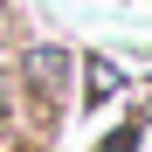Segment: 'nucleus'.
<instances>
[{
	"label": "nucleus",
	"mask_w": 152,
	"mask_h": 152,
	"mask_svg": "<svg viewBox=\"0 0 152 152\" xmlns=\"http://www.w3.org/2000/svg\"><path fill=\"white\" fill-rule=\"evenodd\" d=\"M7 76L21 90V104H56L69 111V90H76V48L56 35H21L7 48Z\"/></svg>",
	"instance_id": "nucleus-1"
},
{
	"label": "nucleus",
	"mask_w": 152,
	"mask_h": 152,
	"mask_svg": "<svg viewBox=\"0 0 152 152\" xmlns=\"http://www.w3.org/2000/svg\"><path fill=\"white\" fill-rule=\"evenodd\" d=\"M138 69L118 48H76V90H69V118H104L132 97Z\"/></svg>",
	"instance_id": "nucleus-2"
},
{
	"label": "nucleus",
	"mask_w": 152,
	"mask_h": 152,
	"mask_svg": "<svg viewBox=\"0 0 152 152\" xmlns=\"http://www.w3.org/2000/svg\"><path fill=\"white\" fill-rule=\"evenodd\" d=\"M145 145H152V138L138 132V124H124V118H111V124H104V132H97V138H90L83 152H145Z\"/></svg>",
	"instance_id": "nucleus-3"
},
{
	"label": "nucleus",
	"mask_w": 152,
	"mask_h": 152,
	"mask_svg": "<svg viewBox=\"0 0 152 152\" xmlns=\"http://www.w3.org/2000/svg\"><path fill=\"white\" fill-rule=\"evenodd\" d=\"M21 35H28V28H21V21H14V0H0V56H7V48H14Z\"/></svg>",
	"instance_id": "nucleus-4"
},
{
	"label": "nucleus",
	"mask_w": 152,
	"mask_h": 152,
	"mask_svg": "<svg viewBox=\"0 0 152 152\" xmlns=\"http://www.w3.org/2000/svg\"><path fill=\"white\" fill-rule=\"evenodd\" d=\"M14 152H56V145H14Z\"/></svg>",
	"instance_id": "nucleus-5"
},
{
	"label": "nucleus",
	"mask_w": 152,
	"mask_h": 152,
	"mask_svg": "<svg viewBox=\"0 0 152 152\" xmlns=\"http://www.w3.org/2000/svg\"><path fill=\"white\" fill-rule=\"evenodd\" d=\"M0 152H14V145H7V138H0Z\"/></svg>",
	"instance_id": "nucleus-6"
}]
</instances>
